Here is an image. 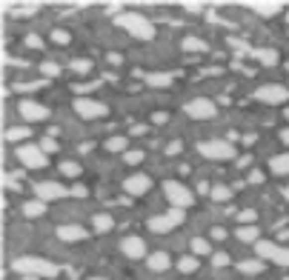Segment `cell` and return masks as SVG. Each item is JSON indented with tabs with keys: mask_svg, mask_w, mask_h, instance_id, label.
<instances>
[{
	"mask_svg": "<svg viewBox=\"0 0 289 280\" xmlns=\"http://www.w3.org/2000/svg\"><path fill=\"white\" fill-rule=\"evenodd\" d=\"M20 115H23V120H29V123H37V120H46L49 117V109L43 103H37V100H20Z\"/></svg>",
	"mask_w": 289,
	"mask_h": 280,
	"instance_id": "obj_11",
	"label": "cell"
},
{
	"mask_svg": "<svg viewBox=\"0 0 289 280\" xmlns=\"http://www.w3.org/2000/svg\"><path fill=\"white\" fill-rule=\"evenodd\" d=\"M60 175H66V177H78V175H81V166H78V163H72V160H66V163H60Z\"/></svg>",
	"mask_w": 289,
	"mask_h": 280,
	"instance_id": "obj_31",
	"label": "cell"
},
{
	"mask_svg": "<svg viewBox=\"0 0 289 280\" xmlns=\"http://www.w3.org/2000/svg\"><path fill=\"white\" fill-rule=\"evenodd\" d=\"M52 40H55V43H69V35H66V32H55V35H52Z\"/></svg>",
	"mask_w": 289,
	"mask_h": 280,
	"instance_id": "obj_39",
	"label": "cell"
},
{
	"mask_svg": "<svg viewBox=\"0 0 289 280\" xmlns=\"http://www.w3.org/2000/svg\"><path fill=\"white\" fill-rule=\"evenodd\" d=\"M178 223H184V209H172V211H166V214H158V217H152L149 220V229L152 232H169V229H175Z\"/></svg>",
	"mask_w": 289,
	"mask_h": 280,
	"instance_id": "obj_8",
	"label": "cell"
},
{
	"mask_svg": "<svg viewBox=\"0 0 289 280\" xmlns=\"http://www.w3.org/2000/svg\"><path fill=\"white\" fill-rule=\"evenodd\" d=\"M212 263H215V266H226V263H229V255H223V252H218V255L212 257Z\"/></svg>",
	"mask_w": 289,
	"mask_h": 280,
	"instance_id": "obj_38",
	"label": "cell"
},
{
	"mask_svg": "<svg viewBox=\"0 0 289 280\" xmlns=\"http://www.w3.org/2000/svg\"><path fill=\"white\" fill-rule=\"evenodd\" d=\"M246 9H252V12L261 14V17H275V14H281L284 3H278V0H269V3H264V0H252V3H246Z\"/></svg>",
	"mask_w": 289,
	"mask_h": 280,
	"instance_id": "obj_15",
	"label": "cell"
},
{
	"mask_svg": "<svg viewBox=\"0 0 289 280\" xmlns=\"http://www.w3.org/2000/svg\"><path fill=\"white\" fill-rule=\"evenodd\" d=\"M12 269L23 278H55L58 275V266L43 260V257H14Z\"/></svg>",
	"mask_w": 289,
	"mask_h": 280,
	"instance_id": "obj_1",
	"label": "cell"
},
{
	"mask_svg": "<svg viewBox=\"0 0 289 280\" xmlns=\"http://www.w3.org/2000/svg\"><path fill=\"white\" fill-rule=\"evenodd\" d=\"M269 169H272L275 175H289V152L275 154V157L269 160Z\"/></svg>",
	"mask_w": 289,
	"mask_h": 280,
	"instance_id": "obj_20",
	"label": "cell"
},
{
	"mask_svg": "<svg viewBox=\"0 0 289 280\" xmlns=\"http://www.w3.org/2000/svg\"><path fill=\"white\" fill-rule=\"evenodd\" d=\"M75 112L83 117V120H95V117H106V106L97 103V100H92V97H78L75 100Z\"/></svg>",
	"mask_w": 289,
	"mask_h": 280,
	"instance_id": "obj_9",
	"label": "cell"
},
{
	"mask_svg": "<svg viewBox=\"0 0 289 280\" xmlns=\"http://www.w3.org/2000/svg\"><path fill=\"white\" fill-rule=\"evenodd\" d=\"M40 149H43L46 154H52V152H58L60 146H58V143H55L52 138H43V140H40Z\"/></svg>",
	"mask_w": 289,
	"mask_h": 280,
	"instance_id": "obj_36",
	"label": "cell"
},
{
	"mask_svg": "<svg viewBox=\"0 0 289 280\" xmlns=\"http://www.w3.org/2000/svg\"><path fill=\"white\" fill-rule=\"evenodd\" d=\"M215 103L206 100V97H195V100H189L186 103V115L195 117V120H209V117H215Z\"/></svg>",
	"mask_w": 289,
	"mask_h": 280,
	"instance_id": "obj_10",
	"label": "cell"
},
{
	"mask_svg": "<svg viewBox=\"0 0 289 280\" xmlns=\"http://www.w3.org/2000/svg\"><path fill=\"white\" fill-rule=\"evenodd\" d=\"M117 23L129 29V35L140 37V40H152L155 37V26L143 17V14H135V12H126V14H117Z\"/></svg>",
	"mask_w": 289,
	"mask_h": 280,
	"instance_id": "obj_2",
	"label": "cell"
},
{
	"mask_svg": "<svg viewBox=\"0 0 289 280\" xmlns=\"http://www.w3.org/2000/svg\"><path fill=\"white\" fill-rule=\"evenodd\" d=\"M143 160V152H126V163L129 166H138Z\"/></svg>",
	"mask_w": 289,
	"mask_h": 280,
	"instance_id": "obj_37",
	"label": "cell"
},
{
	"mask_svg": "<svg viewBox=\"0 0 289 280\" xmlns=\"http://www.w3.org/2000/svg\"><path fill=\"white\" fill-rule=\"evenodd\" d=\"M255 249H258V255L264 260H272L278 266H289V249H284V246L272 243V240H258Z\"/></svg>",
	"mask_w": 289,
	"mask_h": 280,
	"instance_id": "obj_6",
	"label": "cell"
},
{
	"mask_svg": "<svg viewBox=\"0 0 289 280\" xmlns=\"http://www.w3.org/2000/svg\"><path fill=\"white\" fill-rule=\"evenodd\" d=\"M178 269H181L184 275H189V272H195V269H197V260L192 255H186V257H181V260H178Z\"/></svg>",
	"mask_w": 289,
	"mask_h": 280,
	"instance_id": "obj_27",
	"label": "cell"
},
{
	"mask_svg": "<svg viewBox=\"0 0 289 280\" xmlns=\"http://www.w3.org/2000/svg\"><path fill=\"white\" fill-rule=\"evenodd\" d=\"M72 195H75V198H83V195H86V186H75L72 189Z\"/></svg>",
	"mask_w": 289,
	"mask_h": 280,
	"instance_id": "obj_42",
	"label": "cell"
},
{
	"mask_svg": "<svg viewBox=\"0 0 289 280\" xmlns=\"http://www.w3.org/2000/svg\"><path fill=\"white\" fill-rule=\"evenodd\" d=\"M146 266H149L152 272H166V269L172 266V260H169L166 252H152L149 260H146Z\"/></svg>",
	"mask_w": 289,
	"mask_h": 280,
	"instance_id": "obj_18",
	"label": "cell"
},
{
	"mask_svg": "<svg viewBox=\"0 0 289 280\" xmlns=\"http://www.w3.org/2000/svg\"><path fill=\"white\" fill-rule=\"evenodd\" d=\"M40 74H43V77H58L60 66H58V63H52V60H46V63L40 66Z\"/></svg>",
	"mask_w": 289,
	"mask_h": 280,
	"instance_id": "obj_30",
	"label": "cell"
},
{
	"mask_svg": "<svg viewBox=\"0 0 289 280\" xmlns=\"http://www.w3.org/2000/svg\"><path fill=\"white\" fill-rule=\"evenodd\" d=\"M163 192H166V200L172 203V209H186L195 203V195L184 186V183H175V180H166L163 183Z\"/></svg>",
	"mask_w": 289,
	"mask_h": 280,
	"instance_id": "obj_4",
	"label": "cell"
},
{
	"mask_svg": "<svg viewBox=\"0 0 289 280\" xmlns=\"http://www.w3.org/2000/svg\"><path fill=\"white\" fill-rule=\"evenodd\" d=\"M23 280H35V278H23Z\"/></svg>",
	"mask_w": 289,
	"mask_h": 280,
	"instance_id": "obj_47",
	"label": "cell"
},
{
	"mask_svg": "<svg viewBox=\"0 0 289 280\" xmlns=\"http://www.w3.org/2000/svg\"><path fill=\"white\" fill-rule=\"evenodd\" d=\"M152 120H155V123H166V115H163V112H158V115L152 117Z\"/></svg>",
	"mask_w": 289,
	"mask_h": 280,
	"instance_id": "obj_44",
	"label": "cell"
},
{
	"mask_svg": "<svg viewBox=\"0 0 289 280\" xmlns=\"http://www.w3.org/2000/svg\"><path fill=\"white\" fill-rule=\"evenodd\" d=\"M192 252L195 255H209V243L203 237H192Z\"/></svg>",
	"mask_w": 289,
	"mask_h": 280,
	"instance_id": "obj_33",
	"label": "cell"
},
{
	"mask_svg": "<svg viewBox=\"0 0 289 280\" xmlns=\"http://www.w3.org/2000/svg\"><path fill=\"white\" fill-rule=\"evenodd\" d=\"M184 49H186V52H209L206 40H200V37H186Z\"/></svg>",
	"mask_w": 289,
	"mask_h": 280,
	"instance_id": "obj_25",
	"label": "cell"
},
{
	"mask_svg": "<svg viewBox=\"0 0 289 280\" xmlns=\"http://www.w3.org/2000/svg\"><path fill=\"white\" fill-rule=\"evenodd\" d=\"M23 214L26 217H40V214H46V203L43 200H29V203H23Z\"/></svg>",
	"mask_w": 289,
	"mask_h": 280,
	"instance_id": "obj_21",
	"label": "cell"
},
{
	"mask_svg": "<svg viewBox=\"0 0 289 280\" xmlns=\"http://www.w3.org/2000/svg\"><path fill=\"white\" fill-rule=\"evenodd\" d=\"M95 229H97V232H112V229H115L112 214H95Z\"/></svg>",
	"mask_w": 289,
	"mask_h": 280,
	"instance_id": "obj_22",
	"label": "cell"
},
{
	"mask_svg": "<svg viewBox=\"0 0 289 280\" xmlns=\"http://www.w3.org/2000/svg\"><path fill=\"white\" fill-rule=\"evenodd\" d=\"M186 9H189V12H200V3H184Z\"/></svg>",
	"mask_w": 289,
	"mask_h": 280,
	"instance_id": "obj_43",
	"label": "cell"
},
{
	"mask_svg": "<svg viewBox=\"0 0 289 280\" xmlns=\"http://www.w3.org/2000/svg\"><path fill=\"white\" fill-rule=\"evenodd\" d=\"M37 12V3H20V6H12L14 17H29V14Z\"/></svg>",
	"mask_w": 289,
	"mask_h": 280,
	"instance_id": "obj_26",
	"label": "cell"
},
{
	"mask_svg": "<svg viewBox=\"0 0 289 280\" xmlns=\"http://www.w3.org/2000/svg\"><path fill=\"white\" fill-rule=\"evenodd\" d=\"M26 135H29V129H26V126H14V129L6 132V138H9V140H23Z\"/></svg>",
	"mask_w": 289,
	"mask_h": 280,
	"instance_id": "obj_34",
	"label": "cell"
},
{
	"mask_svg": "<svg viewBox=\"0 0 289 280\" xmlns=\"http://www.w3.org/2000/svg\"><path fill=\"white\" fill-rule=\"evenodd\" d=\"M238 269H241L243 275H258V272L264 269V260H241Z\"/></svg>",
	"mask_w": 289,
	"mask_h": 280,
	"instance_id": "obj_24",
	"label": "cell"
},
{
	"mask_svg": "<svg viewBox=\"0 0 289 280\" xmlns=\"http://www.w3.org/2000/svg\"><path fill=\"white\" fill-rule=\"evenodd\" d=\"M255 97H258L261 103L281 106V103L289 100V92H287V86H281V83H266V86H261V89L255 92Z\"/></svg>",
	"mask_w": 289,
	"mask_h": 280,
	"instance_id": "obj_7",
	"label": "cell"
},
{
	"mask_svg": "<svg viewBox=\"0 0 289 280\" xmlns=\"http://www.w3.org/2000/svg\"><path fill=\"white\" fill-rule=\"evenodd\" d=\"M197 152L209 157V160H232L235 157V146L226 143V140H203V143H197Z\"/></svg>",
	"mask_w": 289,
	"mask_h": 280,
	"instance_id": "obj_3",
	"label": "cell"
},
{
	"mask_svg": "<svg viewBox=\"0 0 289 280\" xmlns=\"http://www.w3.org/2000/svg\"><path fill=\"white\" fill-rule=\"evenodd\" d=\"M281 140H284V143H289V129L284 132V135H281Z\"/></svg>",
	"mask_w": 289,
	"mask_h": 280,
	"instance_id": "obj_45",
	"label": "cell"
},
{
	"mask_svg": "<svg viewBox=\"0 0 289 280\" xmlns=\"http://www.w3.org/2000/svg\"><path fill=\"white\" fill-rule=\"evenodd\" d=\"M284 198H287V200H289V186H287V189H284Z\"/></svg>",
	"mask_w": 289,
	"mask_h": 280,
	"instance_id": "obj_46",
	"label": "cell"
},
{
	"mask_svg": "<svg viewBox=\"0 0 289 280\" xmlns=\"http://www.w3.org/2000/svg\"><path fill=\"white\" fill-rule=\"evenodd\" d=\"M209 195H212V200H218V203H226V200L232 198V192H229L226 186H215L212 192H209Z\"/></svg>",
	"mask_w": 289,
	"mask_h": 280,
	"instance_id": "obj_29",
	"label": "cell"
},
{
	"mask_svg": "<svg viewBox=\"0 0 289 280\" xmlns=\"http://www.w3.org/2000/svg\"><path fill=\"white\" fill-rule=\"evenodd\" d=\"M235 217H238V223H241V226H252V223H255V217H258V214H255L252 209H243V211H238Z\"/></svg>",
	"mask_w": 289,
	"mask_h": 280,
	"instance_id": "obj_32",
	"label": "cell"
},
{
	"mask_svg": "<svg viewBox=\"0 0 289 280\" xmlns=\"http://www.w3.org/2000/svg\"><path fill=\"white\" fill-rule=\"evenodd\" d=\"M123 189H126L129 195H146L152 189V177L143 175V172H138V175H129L126 180H123Z\"/></svg>",
	"mask_w": 289,
	"mask_h": 280,
	"instance_id": "obj_14",
	"label": "cell"
},
{
	"mask_svg": "<svg viewBox=\"0 0 289 280\" xmlns=\"http://www.w3.org/2000/svg\"><path fill=\"white\" fill-rule=\"evenodd\" d=\"M252 55H255V60L264 63V66H278V60H281L275 49H255Z\"/></svg>",
	"mask_w": 289,
	"mask_h": 280,
	"instance_id": "obj_19",
	"label": "cell"
},
{
	"mask_svg": "<svg viewBox=\"0 0 289 280\" xmlns=\"http://www.w3.org/2000/svg\"><path fill=\"white\" fill-rule=\"evenodd\" d=\"M72 69L78 71V74H86V71H92V60H75Z\"/></svg>",
	"mask_w": 289,
	"mask_h": 280,
	"instance_id": "obj_35",
	"label": "cell"
},
{
	"mask_svg": "<svg viewBox=\"0 0 289 280\" xmlns=\"http://www.w3.org/2000/svg\"><path fill=\"white\" fill-rule=\"evenodd\" d=\"M35 195H37V200L49 203V200L66 198V189L60 186V183H55V180H43V183H37V186H35Z\"/></svg>",
	"mask_w": 289,
	"mask_h": 280,
	"instance_id": "obj_12",
	"label": "cell"
},
{
	"mask_svg": "<svg viewBox=\"0 0 289 280\" xmlns=\"http://www.w3.org/2000/svg\"><path fill=\"white\" fill-rule=\"evenodd\" d=\"M58 237L66 240V243H75V240H86L89 234H86V229L78 226V223H63V226H58Z\"/></svg>",
	"mask_w": 289,
	"mask_h": 280,
	"instance_id": "obj_16",
	"label": "cell"
},
{
	"mask_svg": "<svg viewBox=\"0 0 289 280\" xmlns=\"http://www.w3.org/2000/svg\"><path fill=\"white\" fill-rule=\"evenodd\" d=\"M126 146H129L126 138H109L106 140V149H109V152H123Z\"/></svg>",
	"mask_w": 289,
	"mask_h": 280,
	"instance_id": "obj_28",
	"label": "cell"
},
{
	"mask_svg": "<svg viewBox=\"0 0 289 280\" xmlns=\"http://www.w3.org/2000/svg\"><path fill=\"white\" fill-rule=\"evenodd\" d=\"M17 160L26 166V169H46V163H49V157H46V152L40 149V146H17Z\"/></svg>",
	"mask_w": 289,
	"mask_h": 280,
	"instance_id": "obj_5",
	"label": "cell"
},
{
	"mask_svg": "<svg viewBox=\"0 0 289 280\" xmlns=\"http://www.w3.org/2000/svg\"><path fill=\"white\" fill-rule=\"evenodd\" d=\"M175 80V74H169V71H152V74H146V83H149L152 89H169Z\"/></svg>",
	"mask_w": 289,
	"mask_h": 280,
	"instance_id": "obj_17",
	"label": "cell"
},
{
	"mask_svg": "<svg viewBox=\"0 0 289 280\" xmlns=\"http://www.w3.org/2000/svg\"><path fill=\"white\" fill-rule=\"evenodd\" d=\"M120 252H123L129 260H140V257H146V243H143V237L129 234V237L120 240Z\"/></svg>",
	"mask_w": 289,
	"mask_h": 280,
	"instance_id": "obj_13",
	"label": "cell"
},
{
	"mask_svg": "<svg viewBox=\"0 0 289 280\" xmlns=\"http://www.w3.org/2000/svg\"><path fill=\"white\" fill-rule=\"evenodd\" d=\"M26 43H29V46H37V49L43 46V40H40L37 35H29V37H26Z\"/></svg>",
	"mask_w": 289,
	"mask_h": 280,
	"instance_id": "obj_41",
	"label": "cell"
},
{
	"mask_svg": "<svg viewBox=\"0 0 289 280\" xmlns=\"http://www.w3.org/2000/svg\"><path fill=\"white\" fill-rule=\"evenodd\" d=\"M238 237H241L243 243H258V237H261V234H258L255 226H241V229H238Z\"/></svg>",
	"mask_w": 289,
	"mask_h": 280,
	"instance_id": "obj_23",
	"label": "cell"
},
{
	"mask_svg": "<svg viewBox=\"0 0 289 280\" xmlns=\"http://www.w3.org/2000/svg\"><path fill=\"white\" fill-rule=\"evenodd\" d=\"M212 237H215V240H223V237H226V229H223V226H215V229H212Z\"/></svg>",
	"mask_w": 289,
	"mask_h": 280,
	"instance_id": "obj_40",
	"label": "cell"
},
{
	"mask_svg": "<svg viewBox=\"0 0 289 280\" xmlns=\"http://www.w3.org/2000/svg\"><path fill=\"white\" fill-rule=\"evenodd\" d=\"M92 280H103V278H92Z\"/></svg>",
	"mask_w": 289,
	"mask_h": 280,
	"instance_id": "obj_48",
	"label": "cell"
}]
</instances>
